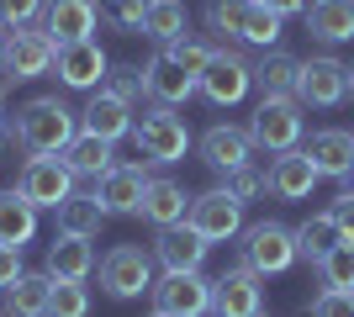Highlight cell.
Returning <instances> with one entry per match:
<instances>
[{"instance_id":"21","label":"cell","mask_w":354,"mask_h":317,"mask_svg":"<svg viewBox=\"0 0 354 317\" xmlns=\"http://www.w3.org/2000/svg\"><path fill=\"white\" fill-rule=\"evenodd\" d=\"M43 270L53 275V280H90V270H95L90 238H74V233H53V243H48V259H43Z\"/></svg>"},{"instance_id":"2","label":"cell","mask_w":354,"mask_h":317,"mask_svg":"<svg viewBox=\"0 0 354 317\" xmlns=\"http://www.w3.org/2000/svg\"><path fill=\"white\" fill-rule=\"evenodd\" d=\"M133 143L143 164H180L191 148V127H185V117H175V106H153V111H143V122H133Z\"/></svg>"},{"instance_id":"14","label":"cell","mask_w":354,"mask_h":317,"mask_svg":"<svg viewBox=\"0 0 354 317\" xmlns=\"http://www.w3.org/2000/svg\"><path fill=\"white\" fill-rule=\"evenodd\" d=\"M212 312L217 317H259L265 312V286H259V275H254L249 265L227 270L217 280V291H212Z\"/></svg>"},{"instance_id":"44","label":"cell","mask_w":354,"mask_h":317,"mask_svg":"<svg viewBox=\"0 0 354 317\" xmlns=\"http://www.w3.org/2000/svg\"><path fill=\"white\" fill-rule=\"evenodd\" d=\"M16 148H21V143H16V127H11L6 117H0V164H6V159H11Z\"/></svg>"},{"instance_id":"49","label":"cell","mask_w":354,"mask_h":317,"mask_svg":"<svg viewBox=\"0 0 354 317\" xmlns=\"http://www.w3.org/2000/svg\"><path fill=\"white\" fill-rule=\"evenodd\" d=\"M349 90H354V69H349Z\"/></svg>"},{"instance_id":"30","label":"cell","mask_w":354,"mask_h":317,"mask_svg":"<svg viewBox=\"0 0 354 317\" xmlns=\"http://www.w3.org/2000/svg\"><path fill=\"white\" fill-rule=\"evenodd\" d=\"M143 37H153L159 48L175 43V37H185V0H148Z\"/></svg>"},{"instance_id":"46","label":"cell","mask_w":354,"mask_h":317,"mask_svg":"<svg viewBox=\"0 0 354 317\" xmlns=\"http://www.w3.org/2000/svg\"><path fill=\"white\" fill-rule=\"evenodd\" d=\"M6 101H11V79H6V69H0V117H6Z\"/></svg>"},{"instance_id":"20","label":"cell","mask_w":354,"mask_h":317,"mask_svg":"<svg viewBox=\"0 0 354 317\" xmlns=\"http://www.w3.org/2000/svg\"><path fill=\"white\" fill-rule=\"evenodd\" d=\"M249 153H254V137L249 127H233V122H217V127H207L201 133V159H207L212 169H238V164H249Z\"/></svg>"},{"instance_id":"22","label":"cell","mask_w":354,"mask_h":317,"mask_svg":"<svg viewBox=\"0 0 354 317\" xmlns=\"http://www.w3.org/2000/svg\"><path fill=\"white\" fill-rule=\"evenodd\" d=\"M307 153H312V164H317L323 180H344V175L354 169V133H344V127H323V133H312Z\"/></svg>"},{"instance_id":"45","label":"cell","mask_w":354,"mask_h":317,"mask_svg":"<svg viewBox=\"0 0 354 317\" xmlns=\"http://www.w3.org/2000/svg\"><path fill=\"white\" fill-rule=\"evenodd\" d=\"M259 6H270L275 16H296V11H307L312 0H259Z\"/></svg>"},{"instance_id":"31","label":"cell","mask_w":354,"mask_h":317,"mask_svg":"<svg viewBox=\"0 0 354 317\" xmlns=\"http://www.w3.org/2000/svg\"><path fill=\"white\" fill-rule=\"evenodd\" d=\"M339 243H344V233L328 211H317V217H307V222L296 227V249H301V259H312V265H317L328 249H339Z\"/></svg>"},{"instance_id":"40","label":"cell","mask_w":354,"mask_h":317,"mask_svg":"<svg viewBox=\"0 0 354 317\" xmlns=\"http://www.w3.org/2000/svg\"><path fill=\"white\" fill-rule=\"evenodd\" d=\"M48 11V0H0V21H6V27H32V21H37V16Z\"/></svg>"},{"instance_id":"3","label":"cell","mask_w":354,"mask_h":317,"mask_svg":"<svg viewBox=\"0 0 354 317\" xmlns=\"http://www.w3.org/2000/svg\"><path fill=\"white\" fill-rule=\"evenodd\" d=\"M249 137L265 153H286L301 143V101L296 95H265L249 117Z\"/></svg>"},{"instance_id":"28","label":"cell","mask_w":354,"mask_h":317,"mask_svg":"<svg viewBox=\"0 0 354 317\" xmlns=\"http://www.w3.org/2000/svg\"><path fill=\"white\" fill-rule=\"evenodd\" d=\"M296 75H301V59L286 53V48H270L265 59L254 64V85L265 95H296Z\"/></svg>"},{"instance_id":"6","label":"cell","mask_w":354,"mask_h":317,"mask_svg":"<svg viewBox=\"0 0 354 317\" xmlns=\"http://www.w3.org/2000/svg\"><path fill=\"white\" fill-rule=\"evenodd\" d=\"M196 90L207 95L212 106H238L254 90V64L243 53H233V48H212V64L201 69Z\"/></svg>"},{"instance_id":"29","label":"cell","mask_w":354,"mask_h":317,"mask_svg":"<svg viewBox=\"0 0 354 317\" xmlns=\"http://www.w3.org/2000/svg\"><path fill=\"white\" fill-rule=\"evenodd\" d=\"M101 227H106V206H101V196H95V191H90V196H85V191H74V196L59 206V233L95 238Z\"/></svg>"},{"instance_id":"24","label":"cell","mask_w":354,"mask_h":317,"mask_svg":"<svg viewBox=\"0 0 354 317\" xmlns=\"http://www.w3.org/2000/svg\"><path fill=\"white\" fill-rule=\"evenodd\" d=\"M117 143H106V137H90V133H80L64 148V164L74 169V180H106L111 169H117Z\"/></svg>"},{"instance_id":"38","label":"cell","mask_w":354,"mask_h":317,"mask_svg":"<svg viewBox=\"0 0 354 317\" xmlns=\"http://www.w3.org/2000/svg\"><path fill=\"white\" fill-rule=\"evenodd\" d=\"M101 16L111 21V32H127V37H138V32H143V16H148V0H106Z\"/></svg>"},{"instance_id":"52","label":"cell","mask_w":354,"mask_h":317,"mask_svg":"<svg viewBox=\"0 0 354 317\" xmlns=\"http://www.w3.org/2000/svg\"><path fill=\"white\" fill-rule=\"evenodd\" d=\"M0 317H6V312H0Z\"/></svg>"},{"instance_id":"34","label":"cell","mask_w":354,"mask_h":317,"mask_svg":"<svg viewBox=\"0 0 354 317\" xmlns=\"http://www.w3.org/2000/svg\"><path fill=\"white\" fill-rule=\"evenodd\" d=\"M222 191H227V196H233V201H243V206H249V201L270 196V169H259V164H254V159H249V164L227 169V180H222Z\"/></svg>"},{"instance_id":"47","label":"cell","mask_w":354,"mask_h":317,"mask_svg":"<svg viewBox=\"0 0 354 317\" xmlns=\"http://www.w3.org/2000/svg\"><path fill=\"white\" fill-rule=\"evenodd\" d=\"M6 37H11V27L0 21V69H6Z\"/></svg>"},{"instance_id":"26","label":"cell","mask_w":354,"mask_h":317,"mask_svg":"<svg viewBox=\"0 0 354 317\" xmlns=\"http://www.w3.org/2000/svg\"><path fill=\"white\" fill-rule=\"evenodd\" d=\"M37 238V206H32L21 191H0V243H11V249H27Z\"/></svg>"},{"instance_id":"10","label":"cell","mask_w":354,"mask_h":317,"mask_svg":"<svg viewBox=\"0 0 354 317\" xmlns=\"http://www.w3.org/2000/svg\"><path fill=\"white\" fill-rule=\"evenodd\" d=\"M185 222H191L207 243H227V238L243 233V201H233L222 185H217V191H201V196H191Z\"/></svg>"},{"instance_id":"15","label":"cell","mask_w":354,"mask_h":317,"mask_svg":"<svg viewBox=\"0 0 354 317\" xmlns=\"http://www.w3.org/2000/svg\"><path fill=\"white\" fill-rule=\"evenodd\" d=\"M148 180L153 175H143V164H117L106 180H95V196H101L106 217H138L143 196H148Z\"/></svg>"},{"instance_id":"37","label":"cell","mask_w":354,"mask_h":317,"mask_svg":"<svg viewBox=\"0 0 354 317\" xmlns=\"http://www.w3.org/2000/svg\"><path fill=\"white\" fill-rule=\"evenodd\" d=\"M243 16H249V0H207V27L217 37H238Z\"/></svg>"},{"instance_id":"1","label":"cell","mask_w":354,"mask_h":317,"mask_svg":"<svg viewBox=\"0 0 354 317\" xmlns=\"http://www.w3.org/2000/svg\"><path fill=\"white\" fill-rule=\"evenodd\" d=\"M11 127H16V143L27 153H59V159H64V148H69L74 137H80V117H74L59 95H32L11 117Z\"/></svg>"},{"instance_id":"42","label":"cell","mask_w":354,"mask_h":317,"mask_svg":"<svg viewBox=\"0 0 354 317\" xmlns=\"http://www.w3.org/2000/svg\"><path fill=\"white\" fill-rule=\"evenodd\" d=\"M328 217L339 222V233H344V243H354V191H339V201L328 206Z\"/></svg>"},{"instance_id":"5","label":"cell","mask_w":354,"mask_h":317,"mask_svg":"<svg viewBox=\"0 0 354 317\" xmlns=\"http://www.w3.org/2000/svg\"><path fill=\"white\" fill-rule=\"evenodd\" d=\"M101 291L111 302H133V296L153 291V254H143L138 243H117L101 259Z\"/></svg>"},{"instance_id":"18","label":"cell","mask_w":354,"mask_h":317,"mask_svg":"<svg viewBox=\"0 0 354 317\" xmlns=\"http://www.w3.org/2000/svg\"><path fill=\"white\" fill-rule=\"evenodd\" d=\"M317 180H323V175H317V164H312L307 148H286V153H275V159H270V196H281V201H307Z\"/></svg>"},{"instance_id":"43","label":"cell","mask_w":354,"mask_h":317,"mask_svg":"<svg viewBox=\"0 0 354 317\" xmlns=\"http://www.w3.org/2000/svg\"><path fill=\"white\" fill-rule=\"evenodd\" d=\"M21 249H11V243H0V291H11L16 280H21Z\"/></svg>"},{"instance_id":"33","label":"cell","mask_w":354,"mask_h":317,"mask_svg":"<svg viewBox=\"0 0 354 317\" xmlns=\"http://www.w3.org/2000/svg\"><path fill=\"white\" fill-rule=\"evenodd\" d=\"M317 280L323 291H354V243H339L317 259Z\"/></svg>"},{"instance_id":"50","label":"cell","mask_w":354,"mask_h":317,"mask_svg":"<svg viewBox=\"0 0 354 317\" xmlns=\"http://www.w3.org/2000/svg\"><path fill=\"white\" fill-rule=\"evenodd\" d=\"M148 317H164V312H148Z\"/></svg>"},{"instance_id":"27","label":"cell","mask_w":354,"mask_h":317,"mask_svg":"<svg viewBox=\"0 0 354 317\" xmlns=\"http://www.w3.org/2000/svg\"><path fill=\"white\" fill-rule=\"evenodd\" d=\"M185 211H191V196H185V185H175V180H148V196H143V211L138 217H148L153 227H175V222H185Z\"/></svg>"},{"instance_id":"4","label":"cell","mask_w":354,"mask_h":317,"mask_svg":"<svg viewBox=\"0 0 354 317\" xmlns=\"http://www.w3.org/2000/svg\"><path fill=\"white\" fill-rule=\"evenodd\" d=\"M16 191H21L37 211H43V206L59 211L64 201L74 196V169L64 164L59 153H32L27 164H21V175H16Z\"/></svg>"},{"instance_id":"19","label":"cell","mask_w":354,"mask_h":317,"mask_svg":"<svg viewBox=\"0 0 354 317\" xmlns=\"http://www.w3.org/2000/svg\"><path fill=\"white\" fill-rule=\"evenodd\" d=\"M143 75H148V95H153L159 106H185L196 95V75L175 59V53H169V48H159V53L148 59Z\"/></svg>"},{"instance_id":"8","label":"cell","mask_w":354,"mask_h":317,"mask_svg":"<svg viewBox=\"0 0 354 317\" xmlns=\"http://www.w3.org/2000/svg\"><path fill=\"white\" fill-rule=\"evenodd\" d=\"M212 291H217V280H207L201 270H185V275H164V280H153V312L164 317H207L212 312Z\"/></svg>"},{"instance_id":"23","label":"cell","mask_w":354,"mask_h":317,"mask_svg":"<svg viewBox=\"0 0 354 317\" xmlns=\"http://www.w3.org/2000/svg\"><path fill=\"white\" fill-rule=\"evenodd\" d=\"M307 32L317 43H354V0H312L307 11Z\"/></svg>"},{"instance_id":"12","label":"cell","mask_w":354,"mask_h":317,"mask_svg":"<svg viewBox=\"0 0 354 317\" xmlns=\"http://www.w3.org/2000/svg\"><path fill=\"white\" fill-rule=\"evenodd\" d=\"M53 69H59V85H64V90H101V85H106V69H111V59L101 53V43H95V37H85V43L59 48Z\"/></svg>"},{"instance_id":"51","label":"cell","mask_w":354,"mask_h":317,"mask_svg":"<svg viewBox=\"0 0 354 317\" xmlns=\"http://www.w3.org/2000/svg\"><path fill=\"white\" fill-rule=\"evenodd\" d=\"M259 317H265V312H259Z\"/></svg>"},{"instance_id":"35","label":"cell","mask_w":354,"mask_h":317,"mask_svg":"<svg viewBox=\"0 0 354 317\" xmlns=\"http://www.w3.org/2000/svg\"><path fill=\"white\" fill-rule=\"evenodd\" d=\"M101 90H111L117 101L138 106V101L148 95V75L138 69V64H111V69H106V85H101Z\"/></svg>"},{"instance_id":"13","label":"cell","mask_w":354,"mask_h":317,"mask_svg":"<svg viewBox=\"0 0 354 317\" xmlns=\"http://www.w3.org/2000/svg\"><path fill=\"white\" fill-rule=\"evenodd\" d=\"M207 249L212 243L201 238L191 222H175V227H159L153 265H164V275H185V270H201V265H207Z\"/></svg>"},{"instance_id":"25","label":"cell","mask_w":354,"mask_h":317,"mask_svg":"<svg viewBox=\"0 0 354 317\" xmlns=\"http://www.w3.org/2000/svg\"><path fill=\"white\" fill-rule=\"evenodd\" d=\"M48 307H53V275L27 270L11 291H6V307H0V312L6 317H48Z\"/></svg>"},{"instance_id":"36","label":"cell","mask_w":354,"mask_h":317,"mask_svg":"<svg viewBox=\"0 0 354 317\" xmlns=\"http://www.w3.org/2000/svg\"><path fill=\"white\" fill-rule=\"evenodd\" d=\"M48 317H90L85 280H53V307H48Z\"/></svg>"},{"instance_id":"48","label":"cell","mask_w":354,"mask_h":317,"mask_svg":"<svg viewBox=\"0 0 354 317\" xmlns=\"http://www.w3.org/2000/svg\"><path fill=\"white\" fill-rule=\"evenodd\" d=\"M344 191H354V169H349V175H344Z\"/></svg>"},{"instance_id":"7","label":"cell","mask_w":354,"mask_h":317,"mask_svg":"<svg viewBox=\"0 0 354 317\" xmlns=\"http://www.w3.org/2000/svg\"><path fill=\"white\" fill-rule=\"evenodd\" d=\"M301 259V249H296V233L281 222H254L249 233H243V265H249L254 275H286Z\"/></svg>"},{"instance_id":"41","label":"cell","mask_w":354,"mask_h":317,"mask_svg":"<svg viewBox=\"0 0 354 317\" xmlns=\"http://www.w3.org/2000/svg\"><path fill=\"white\" fill-rule=\"evenodd\" d=\"M312 317H354V291H317Z\"/></svg>"},{"instance_id":"32","label":"cell","mask_w":354,"mask_h":317,"mask_svg":"<svg viewBox=\"0 0 354 317\" xmlns=\"http://www.w3.org/2000/svg\"><path fill=\"white\" fill-rule=\"evenodd\" d=\"M238 43H249V48H275L281 43V16L270 11V6H259V0H249V16H243V32H238Z\"/></svg>"},{"instance_id":"11","label":"cell","mask_w":354,"mask_h":317,"mask_svg":"<svg viewBox=\"0 0 354 317\" xmlns=\"http://www.w3.org/2000/svg\"><path fill=\"white\" fill-rule=\"evenodd\" d=\"M53 59H59V43L48 37L43 27H16L11 37H6V79H37L53 69Z\"/></svg>"},{"instance_id":"17","label":"cell","mask_w":354,"mask_h":317,"mask_svg":"<svg viewBox=\"0 0 354 317\" xmlns=\"http://www.w3.org/2000/svg\"><path fill=\"white\" fill-rule=\"evenodd\" d=\"M80 133L106 137V143H122V137H133V106L117 101L111 90H90L85 111H80Z\"/></svg>"},{"instance_id":"16","label":"cell","mask_w":354,"mask_h":317,"mask_svg":"<svg viewBox=\"0 0 354 317\" xmlns=\"http://www.w3.org/2000/svg\"><path fill=\"white\" fill-rule=\"evenodd\" d=\"M95 21H101V0H48V11H43V32L59 48L85 43L95 32Z\"/></svg>"},{"instance_id":"9","label":"cell","mask_w":354,"mask_h":317,"mask_svg":"<svg viewBox=\"0 0 354 317\" xmlns=\"http://www.w3.org/2000/svg\"><path fill=\"white\" fill-rule=\"evenodd\" d=\"M349 95V64H339L333 53H317V59H301V75H296V101L301 106H339Z\"/></svg>"},{"instance_id":"39","label":"cell","mask_w":354,"mask_h":317,"mask_svg":"<svg viewBox=\"0 0 354 317\" xmlns=\"http://www.w3.org/2000/svg\"><path fill=\"white\" fill-rule=\"evenodd\" d=\"M164 48H169V53H175V59L185 64L196 79H201V69L212 64V43H201V37H191V32H185V37H175V43H164Z\"/></svg>"}]
</instances>
